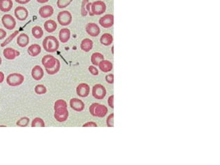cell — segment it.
<instances>
[{
    "mask_svg": "<svg viewBox=\"0 0 220 165\" xmlns=\"http://www.w3.org/2000/svg\"><path fill=\"white\" fill-rule=\"evenodd\" d=\"M4 80V73L0 71V84L2 83Z\"/></svg>",
    "mask_w": 220,
    "mask_h": 165,
    "instance_id": "ee69618b",
    "label": "cell"
},
{
    "mask_svg": "<svg viewBox=\"0 0 220 165\" xmlns=\"http://www.w3.org/2000/svg\"><path fill=\"white\" fill-rule=\"evenodd\" d=\"M24 77L20 73H13L8 75L7 78V83L11 87H17L23 83Z\"/></svg>",
    "mask_w": 220,
    "mask_h": 165,
    "instance_id": "3957f363",
    "label": "cell"
},
{
    "mask_svg": "<svg viewBox=\"0 0 220 165\" xmlns=\"http://www.w3.org/2000/svg\"><path fill=\"white\" fill-rule=\"evenodd\" d=\"M32 127H45V122L40 118H35L33 119L31 123Z\"/></svg>",
    "mask_w": 220,
    "mask_h": 165,
    "instance_id": "f1b7e54d",
    "label": "cell"
},
{
    "mask_svg": "<svg viewBox=\"0 0 220 165\" xmlns=\"http://www.w3.org/2000/svg\"><path fill=\"white\" fill-rule=\"evenodd\" d=\"M106 125L108 127H114V114H110L106 119Z\"/></svg>",
    "mask_w": 220,
    "mask_h": 165,
    "instance_id": "d590c367",
    "label": "cell"
},
{
    "mask_svg": "<svg viewBox=\"0 0 220 165\" xmlns=\"http://www.w3.org/2000/svg\"><path fill=\"white\" fill-rule=\"evenodd\" d=\"M70 106L72 109L77 112L82 111L85 108V105L83 101L78 98H72L70 100Z\"/></svg>",
    "mask_w": 220,
    "mask_h": 165,
    "instance_id": "5bb4252c",
    "label": "cell"
},
{
    "mask_svg": "<svg viewBox=\"0 0 220 165\" xmlns=\"http://www.w3.org/2000/svg\"><path fill=\"white\" fill-rule=\"evenodd\" d=\"M105 79H106V81L107 82V83L108 84L114 83V75L112 74V73L107 75L105 77Z\"/></svg>",
    "mask_w": 220,
    "mask_h": 165,
    "instance_id": "74e56055",
    "label": "cell"
},
{
    "mask_svg": "<svg viewBox=\"0 0 220 165\" xmlns=\"http://www.w3.org/2000/svg\"><path fill=\"white\" fill-rule=\"evenodd\" d=\"M88 71L93 75H98L99 71L95 66H88Z\"/></svg>",
    "mask_w": 220,
    "mask_h": 165,
    "instance_id": "8d00e7d4",
    "label": "cell"
},
{
    "mask_svg": "<svg viewBox=\"0 0 220 165\" xmlns=\"http://www.w3.org/2000/svg\"><path fill=\"white\" fill-rule=\"evenodd\" d=\"M99 68L101 70V71H102L103 73H108L111 72L112 68H113V65H112V63L111 61L108 60H103L102 61L99 63Z\"/></svg>",
    "mask_w": 220,
    "mask_h": 165,
    "instance_id": "ac0fdd59",
    "label": "cell"
},
{
    "mask_svg": "<svg viewBox=\"0 0 220 165\" xmlns=\"http://www.w3.org/2000/svg\"><path fill=\"white\" fill-rule=\"evenodd\" d=\"M92 95L97 100H103L106 95V88L101 84H97L93 87Z\"/></svg>",
    "mask_w": 220,
    "mask_h": 165,
    "instance_id": "8992f818",
    "label": "cell"
},
{
    "mask_svg": "<svg viewBox=\"0 0 220 165\" xmlns=\"http://www.w3.org/2000/svg\"><path fill=\"white\" fill-rule=\"evenodd\" d=\"M2 57H0V65H2Z\"/></svg>",
    "mask_w": 220,
    "mask_h": 165,
    "instance_id": "bcb514c9",
    "label": "cell"
},
{
    "mask_svg": "<svg viewBox=\"0 0 220 165\" xmlns=\"http://www.w3.org/2000/svg\"><path fill=\"white\" fill-rule=\"evenodd\" d=\"M103 60H104V56L102 53H98V52L93 53L92 56H91V62L95 66H98L99 63Z\"/></svg>",
    "mask_w": 220,
    "mask_h": 165,
    "instance_id": "484cf974",
    "label": "cell"
},
{
    "mask_svg": "<svg viewBox=\"0 0 220 165\" xmlns=\"http://www.w3.org/2000/svg\"><path fill=\"white\" fill-rule=\"evenodd\" d=\"M54 13V9L51 5L43 6L39 8V14L42 18H48L51 17Z\"/></svg>",
    "mask_w": 220,
    "mask_h": 165,
    "instance_id": "9a60e30c",
    "label": "cell"
},
{
    "mask_svg": "<svg viewBox=\"0 0 220 165\" xmlns=\"http://www.w3.org/2000/svg\"><path fill=\"white\" fill-rule=\"evenodd\" d=\"M63 107H65V108L68 107V105H67V103L65 100H58L56 101L55 102V105H54V109L55 110L57 109H59V108H63Z\"/></svg>",
    "mask_w": 220,
    "mask_h": 165,
    "instance_id": "836d02e7",
    "label": "cell"
},
{
    "mask_svg": "<svg viewBox=\"0 0 220 165\" xmlns=\"http://www.w3.org/2000/svg\"><path fill=\"white\" fill-rule=\"evenodd\" d=\"M69 113L67 108H59L55 110L54 118L59 122H64L67 120L68 118Z\"/></svg>",
    "mask_w": 220,
    "mask_h": 165,
    "instance_id": "ba28073f",
    "label": "cell"
},
{
    "mask_svg": "<svg viewBox=\"0 0 220 165\" xmlns=\"http://www.w3.org/2000/svg\"><path fill=\"white\" fill-rule=\"evenodd\" d=\"M49 0H37V2L38 3H40V4H44V3L48 2Z\"/></svg>",
    "mask_w": 220,
    "mask_h": 165,
    "instance_id": "f6af8a7d",
    "label": "cell"
},
{
    "mask_svg": "<svg viewBox=\"0 0 220 165\" xmlns=\"http://www.w3.org/2000/svg\"><path fill=\"white\" fill-rule=\"evenodd\" d=\"M99 23L104 29H109L113 26L114 24V16L113 15L107 14L102 17L99 20Z\"/></svg>",
    "mask_w": 220,
    "mask_h": 165,
    "instance_id": "9c48e42d",
    "label": "cell"
},
{
    "mask_svg": "<svg viewBox=\"0 0 220 165\" xmlns=\"http://www.w3.org/2000/svg\"><path fill=\"white\" fill-rule=\"evenodd\" d=\"M35 92L37 95H43L47 92V88L44 85L37 84L35 87Z\"/></svg>",
    "mask_w": 220,
    "mask_h": 165,
    "instance_id": "4dcf8cb0",
    "label": "cell"
},
{
    "mask_svg": "<svg viewBox=\"0 0 220 165\" xmlns=\"http://www.w3.org/2000/svg\"><path fill=\"white\" fill-rule=\"evenodd\" d=\"M30 1V0H15V2L20 4H26Z\"/></svg>",
    "mask_w": 220,
    "mask_h": 165,
    "instance_id": "7bdbcfd3",
    "label": "cell"
},
{
    "mask_svg": "<svg viewBox=\"0 0 220 165\" xmlns=\"http://www.w3.org/2000/svg\"><path fill=\"white\" fill-rule=\"evenodd\" d=\"M57 62V58L51 55H46L42 59V65L45 67V69H52L55 66Z\"/></svg>",
    "mask_w": 220,
    "mask_h": 165,
    "instance_id": "30bf717a",
    "label": "cell"
},
{
    "mask_svg": "<svg viewBox=\"0 0 220 165\" xmlns=\"http://www.w3.org/2000/svg\"><path fill=\"white\" fill-rule=\"evenodd\" d=\"M88 2H89L88 0H83L81 2V14L83 17H86L88 15V11H86V4Z\"/></svg>",
    "mask_w": 220,
    "mask_h": 165,
    "instance_id": "e575fe53",
    "label": "cell"
},
{
    "mask_svg": "<svg viewBox=\"0 0 220 165\" xmlns=\"http://www.w3.org/2000/svg\"><path fill=\"white\" fill-rule=\"evenodd\" d=\"M108 104L110 107L114 109V95H111L108 99Z\"/></svg>",
    "mask_w": 220,
    "mask_h": 165,
    "instance_id": "f35d334b",
    "label": "cell"
},
{
    "mask_svg": "<svg viewBox=\"0 0 220 165\" xmlns=\"http://www.w3.org/2000/svg\"><path fill=\"white\" fill-rule=\"evenodd\" d=\"M7 32H6L4 29H0V40L4 39L6 37H7Z\"/></svg>",
    "mask_w": 220,
    "mask_h": 165,
    "instance_id": "b9f144b4",
    "label": "cell"
},
{
    "mask_svg": "<svg viewBox=\"0 0 220 165\" xmlns=\"http://www.w3.org/2000/svg\"><path fill=\"white\" fill-rule=\"evenodd\" d=\"M99 42L102 45L108 47V46L112 44V42H113V37L110 33H103L101 36Z\"/></svg>",
    "mask_w": 220,
    "mask_h": 165,
    "instance_id": "cb8c5ba5",
    "label": "cell"
},
{
    "mask_svg": "<svg viewBox=\"0 0 220 165\" xmlns=\"http://www.w3.org/2000/svg\"><path fill=\"white\" fill-rule=\"evenodd\" d=\"M3 55H4V57L6 59L8 60H15L17 56H19L20 53L18 51L14 49L13 48H5L3 51Z\"/></svg>",
    "mask_w": 220,
    "mask_h": 165,
    "instance_id": "2e32d148",
    "label": "cell"
},
{
    "mask_svg": "<svg viewBox=\"0 0 220 165\" xmlns=\"http://www.w3.org/2000/svg\"><path fill=\"white\" fill-rule=\"evenodd\" d=\"M44 27L46 31L49 33H52L56 30L57 28V24L55 21L53 20H49L46 21V22L44 24Z\"/></svg>",
    "mask_w": 220,
    "mask_h": 165,
    "instance_id": "603a6c76",
    "label": "cell"
},
{
    "mask_svg": "<svg viewBox=\"0 0 220 165\" xmlns=\"http://www.w3.org/2000/svg\"><path fill=\"white\" fill-rule=\"evenodd\" d=\"M73 0H57V6L59 8H64L71 4Z\"/></svg>",
    "mask_w": 220,
    "mask_h": 165,
    "instance_id": "d6a6232c",
    "label": "cell"
},
{
    "mask_svg": "<svg viewBox=\"0 0 220 165\" xmlns=\"http://www.w3.org/2000/svg\"><path fill=\"white\" fill-rule=\"evenodd\" d=\"M60 67H61V64H60L59 60L57 59L55 66L53 68L50 69H46V72L48 74H49V75H55L59 71Z\"/></svg>",
    "mask_w": 220,
    "mask_h": 165,
    "instance_id": "83f0119b",
    "label": "cell"
},
{
    "mask_svg": "<svg viewBox=\"0 0 220 165\" xmlns=\"http://www.w3.org/2000/svg\"><path fill=\"white\" fill-rule=\"evenodd\" d=\"M72 15L68 11H61L57 15V22H59L61 26H68L72 22Z\"/></svg>",
    "mask_w": 220,
    "mask_h": 165,
    "instance_id": "277c9868",
    "label": "cell"
},
{
    "mask_svg": "<svg viewBox=\"0 0 220 165\" xmlns=\"http://www.w3.org/2000/svg\"><path fill=\"white\" fill-rule=\"evenodd\" d=\"M108 109L105 105L99 103H93L89 107V112L93 117L103 118L108 113Z\"/></svg>",
    "mask_w": 220,
    "mask_h": 165,
    "instance_id": "7a4b0ae2",
    "label": "cell"
},
{
    "mask_svg": "<svg viewBox=\"0 0 220 165\" xmlns=\"http://www.w3.org/2000/svg\"><path fill=\"white\" fill-rule=\"evenodd\" d=\"M32 34L35 39H40L44 35L43 29L39 26H35L32 29Z\"/></svg>",
    "mask_w": 220,
    "mask_h": 165,
    "instance_id": "4316f807",
    "label": "cell"
},
{
    "mask_svg": "<svg viewBox=\"0 0 220 165\" xmlns=\"http://www.w3.org/2000/svg\"><path fill=\"white\" fill-rule=\"evenodd\" d=\"M42 48L39 44H32L28 48V53L32 57H37L41 53Z\"/></svg>",
    "mask_w": 220,
    "mask_h": 165,
    "instance_id": "d4e9b609",
    "label": "cell"
},
{
    "mask_svg": "<svg viewBox=\"0 0 220 165\" xmlns=\"http://www.w3.org/2000/svg\"><path fill=\"white\" fill-rule=\"evenodd\" d=\"M97 124L95 122H87L86 123L83 124V127H97Z\"/></svg>",
    "mask_w": 220,
    "mask_h": 165,
    "instance_id": "ab89813d",
    "label": "cell"
},
{
    "mask_svg": "<svg viewBox=\"0 0 220 165\" xmlns=\"http://www.w3.org/2000/svg\"><path fill=\"white\" fill-rule=\"evenodd\" d=\"M14 14L15 17L19 21H25L29 17V11L24 7H17L15 9Z\"/></svg>",
    "mask_w": 220,
    "mask_h": 165,
    "instance_id": "8fae6325",
    "label": "cell"
},
{
    "mask_svg": "<svg viewBox=\"0 0 220 165\" xmlns=\"http://www.w3.org/2000/svg\"><path fill=\"white\" fill-rule=\"evenodd\" d=\"M106 5L103 1L97 0L91 3V11L94 15H100L105 13Z\"/></svg>",
    "mask_w": 220,
    "mask_h": 165,
    "instance_id": "5b68a950",
    "label": "cell"
},
{
    "mask_svg": "<svg viewBox=\"0 0 220 165\" xmlns=\"http://www.w3.org/2000/svg\"><path fill=\"white\" fill-rule=\"evenodd\" d=\"M86 31L88 35L91 37H97L99 35L101 30L99 26L97 24L90 22L86 26Z\"/></svg>",
    "mask_w": 220,
    "mask_h": 165,
    "instance_id": "7c38bea8",
    "label": "cell"
},
{
    "mask_svg": "<svg viewBox=\"0 0 220 165\" xmlns=\"http://www.w3.org/2000/svg\"><path fill=\"white\" fill-rule=\"evenodd\" d=\"M43 48L48 53H55L59 47V42L55 36L46 37L42 42Z\"/></svg>",
    "mask_w": 220,
    "mask_h": 165,
    "instance_id": "6da1fadb",
    "label": "cell"
},
{
    "mask_svg": "<svg viewBox=\"0 0 220 165\" xmlns=\"http://www.w3.org/2000/svg\"><path fill=\"white\" fill-rule=\"evenodd\" d=\"M2 22L4 28L10 30H13L17 24L15 18L11 15L9 14H6L2 17Z\"/></svg>",
    "mask_w": 220,
    "mask_h": 165,
    "instance_id": "52a82bcc",
    "label": "cell"
},
{
    "mask_svg": "<svg viewBox=\"0 0 220 165\" xmlns=\"http://www.w3.org/2000/svg\"><path fill=\"white\" fill-rule=\"evenodd\" d=\"M30 119L28 117H23L18 120L16 122L17 126L20 127H26L29 124Z\"/></svg>",
    "mask_w": 220,
    "mask_h": 165,
    "instance_id": "f546056e",
    "label": "cell"
},
{
    "mask_svg": "<svg viewBox=\"0 0 220 165\" xmlns=\"http://www.w3.org/2000/svg\"><path fill=\"white\" fill-rule=\"evenodd\" d=\"M71 38V30L67 28L60 30L59 33V39L62 43H66Z\"/></svg>",
    "mask_w": 220,
    "mask_h": 165,
    "instance_id": "d6986e66",
    "label": "cell"
},
{
    "mask_svg": "<svg viewBox=\"0 0 220 165\" xmlns=\"http://www.w3.org/2000/svg\"><path fill=\"white\" fill-rule=\"evenodd\" d=\"M29 37L26 33H21L17 38V43L21 48L26 47L29 44Z\"/></svg>",
    "mask_w": 220,
    "mask_h": 165,
    "instance_id": "ffe728a7",
    "label": "cell"
},
{
    "mask_svg": "<svg viewBox=\"0 0 220 165\" xmlns=\"http://www.w3.org/2000/svg\"><path fill=\"white\" fill-rule=\"evenodd\" d=\"M13 3L12 0H0V11L4 13L10 11L13 8Z\"/></svg>",
    "mask_w": 220,
    "mask_h": 165,
    "instance_id": "44dd1931",
    "label": "cell"
},
{
    "mask_svg": "<svg viewBox=\"0 0 220 165\" xmlns=\"http://www.w3.org/2000/svg\"><path fill=\"white\" fill-rule=\"evenodd\" d=\"M31 75L35 80H41L44 75V71L40 66L36 65L32 69Z\"/></svg>",
    "mask_w": 220,
    "mask_h": 165,
    "instance_id": "e0dca14e",
    "label": "cell"
},
{
    "mask_svg": "<svg viewBox=\"0 0 220 165\" xmlns=\"http://www.w3.org/2000/svg\"><path fill=\"white\" fill-rule=\"evenodd\" d=\"M18 33H19V31H18V30H15V31L13 33H12V34L9 36L7 39H5L4 42H2V43L1 44V47H5V46L8 44L11 41H13V39L18 35Z\"/></svg>",
    "mask_w": 220,
    "mask_h": 165,
    "instance_id": "1f68e13d",
    "label": "cell"
},
{
    "mask_svg": "<svg viewBox=\"0 0 220 165\" xmlns=\"http://www.w3.org/2000/svg\"><path fill=\"white\" fill-rule=\"evenodd\" d=\"M76 93L77 96L81 97H86L88 96L90 93V87L86 83L79 84L76 88Z\"/></svg>",
    "mask_w": 220,
    "mask_h": 165,
    "instance_id": "4fadbf2b",
    "label": "cell"
},
{
    "mask_svg": "<svg viewBox=\"0 0 220 165\" xmlns=\"http://www.w3.org/2000/svg\"><path fill=\"white\" fill-rule=\"evenodd\" d=\"M93 42L90 39L85 38L81 41L80 44L81 49L84 52H89L93 49Z\"/></svg>",
    "mask_w": 220,
    "mask_h": 165,
    "instance_id": "7402d4cb",
    "label": "cell"
},
{
    "mask_svg": "<svg viewBox=\"0 0 220 165\" xmlns=\"http://www.w3.org/2000/svg\"><path fill=\"white\" fill-rule=\"evenodd\" d=\"M86 11H88V13L89 14L90 16H93V13H92V11H91V3L90 2H88L86 4Z\"/></svg>",
    "mask_w": 220,
    "mask_h": 165,
    "instance_id": "60d3db41",
    "label": "cell"
}]
</instances>
